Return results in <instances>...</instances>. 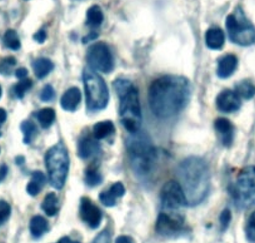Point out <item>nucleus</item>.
<instances>
[{
	"instance_id": "f257e3e1",
	"label": "nucleus",
	"mask_w": 255,
	"mask_h": 243,
	"mask_svg": "<svg viewBox=\"0 0 255 243\" xmlns=\"http://www.w3.org/2000/svg\"><path fill=\"white\" fill-rule=\"evenodd\" d=\"M191 85L178 75H165L154 80L149 89V103L159 118H170L184 109L190 99Z\"/></svg>"
},
{
	"instance_id": "f03ea898",
	"label": "nucleus",
	"mask_w": 255,
	"mask_h": 243,
	"mask_svg": "<svg viewBox=\"0 0 255 243\" xmlns=\"http://www.w3.org/2000/svg\"><path fill=\"white\" fill-rule=\"evenodd\" d=\"M178 177L186 205H199L205 200L209 191V169L202 158L184 159L178 168Z\"/></svg>"
},
{
	"instance_id": "7ed1b4c3",
	"label": "nucleus",
	"mask_w": 255,
	"mask_h": 243,
	"mask_svg": "<svg viewBox=\"0 0 255 243\" xmlns=\"http://www.w3.org/2000/svg\"><path fill=\"white\" fill-rule=\"evenodd\" d=\"M114 89L119 95V114L123 127L130 133L140 131L141 107L139 102V92L133 83L127 79H117Z\"/></svg>"
},
{
	"instance_id": "20e7f679",
	"label": "nucleus",
	"mask_w": 255,
	"mask_h": 243,
	"mask_svg": "<svg viewBox=\"0 0 255 243\" xmlns=\"http://www.w3.org/2000/svg\"><path fill=\"white\" fill-rule=\"evenodd\" d=\"M127 148L135 173L140 176L150 173L156 159V151L151 139L144 132L130 133L127 139Z\"/></svg>"
},
{
	"instance_id": "39448f33",
	"label": "nucleus",
	"mask_w": 255,
	"mask_h": 243,
	"mask_svg": "<svg viewBox=\"0 0 255 243\" xmlns=\"http://www.w3.org/2000/svg\"><path fill=\"white\" fill-rule=\"evenodd\" d=\"M45 166L51 186L58 190L63 188L69 171V154L64 144H55L46 152Z\"/></svg>"
},
{
	"instance_id": "423d86ee",
	"label": "nucleus",
	"mask_w": 255,
	"mask_h": 243,
	"mask_svg": "<svg viewBox=\"0 0 255 243\" xmlns=\"http://www.w3.org/2000/svg\"><path fill=\"white\" fill-rule=\"evenodd\" d=\"M85 95H87V108L89 110L104 109L109 100V92L104 79L93 69H85L83 73Z\"/></svg>"
},
{
	"instance_id": "0eeeda50",
	"label": "nucleus",
	"mask_w": 255,
	"mask_h": 243,
	"mask_svg": "<svg viewBox=\"0 0 255 243\" xmlns=\"http://www.w3.org/2000/svg\"><path fill=\"white\" fill-rule=\"evenodd\" d=\"M228 35L233 43L242 46L252 45L255 43V29L245 18L242 9L237 8L234 14L228 15L225 20Z\"/></svg>"
},
{
	"instance_id": "6e6552de",
	"label": "nucleus",
	"mask_w": 255,
	"mask_h": 243,
	"mask_svg": "<svg viewBox=\"0 0 255 243\" xmlns=\"http://www.w3.org/2000/svg\"><path fill=\"white\" fill-rule=\"evenodd\" d=\"M233 198L235 205L243 210L255 205V167H247L240 172L233 190Z\"/></svg>"
},
{
	"instance_id": "1a4fd4ad",
	"label": "nucleus",
	"mask_w": 255,
	"mask_h": 243,
	"mask_svg": "<svg viewBox=\"0 0 255 243\" xmlns=\"http://www.w3.org/2000/svg\"><path fill=\"white\" fill-rule=\"evenodd\" d=\"M87 60L90 69L95 72L110 73L114 67V60H113L110 49L104 43L93 44L88 50Z\"/></svg>"
},
{
	"instance_id": "9d476101",
	"label": "nucleus",
	"mask_w": 255,
	"mask_h": 243,
	"mask_svg": "<svg viewBox=\"0 0 255 243\" xmlns=\"http://www.w3.org/2000/svg\"><path fill=\"white\" fill-rule=\"evenodd\" d=\"M161 208L166 212H179L186 205L185 196L179 182L169 181L161 188Z\"/></svg>"
},
{
	"instance_id": "9b49d317",
	"label": "nucleus",
	"mask_w": 255,
	"mask_h": 243,
	"mask_svg": "<svg viewBox=\"0 0 255 243\" xmlns=\"http://www.w3.org/2000/svg\"><path fill=\"white\" fill-rule=\"evenodd\" d=\"M183 226L184 218L180 213L161 211L156 221V232L161 236H173L180 232Z\"/></svg>"
},
{
	"instance_id": "f8f14e48",
	"label": "nucleus",
	"mask_w": 255,
	"mask_h": 243,
	"mask_svg": "<svg viewBox=\"0 0 255 243\" xmlns=\"http://www.w3.org/2000/svg\"><path fill=\"white\" fill-rule=\"evenodd\" d=\"M80 217L89 226L90 228H98L102 222V211L89 200V198H82L80 201Z\"/></svg>"
},
{
	"instance_id": "ddd939ff",
	"label": "nucleus",
	"mask_w": 255,
	"mask_h": 243,
	"mask_svg": "<svg viewBox=\"0 0 255 243\" xmlns=\"http://www.w3.org/2000/svg\"><path fill=\"white\" fill-rule=\"evenodd\" d=\"M217 108L223 113L237 112L240 108V97L233 90H223L217 98Z\"/></svg>"
},
{
	"instance_id": "4468645a",
	"label": "nucleus",
	"mask_w": 255,
	"mask_h": 243,
	"mask_svg": "<svg viewBox=\"0 0 255 243\" xmlns=\"http://www.w3.org/2000/svg\"><path fill=\"white\" fill-rule=\"evenodd\" d=\"M214 127L217 133L219 134V138L225 147L232 146L233 139H234V127L229 120L225 118H218L214 122Z\"/></svg>"
},
{
	"instance_id": "2eb2a0df",
	"label": "nucleus",
	"mask_w": 255,
	"mask_h": 243,
	"mask_svg": "<svg viewBox=\"0 0 255 243\" xmlns=\"http://www.w3.org/2000/svg\"><path fill=\"white\" fill-rule=\"evenodd\" d=\"M99 152L100 146L98 143V139H95L94 137L85 136L79 141V144H78V153H79V156L82 158H92V157L97 156Z\"/></svg>"
},
{
	"instance_id": "dca6fc26",
	"label": "nucleus",
	"mask_w": 255,
	"mask_h": 243,
	"mask_svg": "<svg viewBox=\"0 0 255 243\" xmlns=\"http://www.w3.org/2000/svg\"><path fill=\"white\" fill-rule=\"evenodd\" d=\"M238 67V59L237 56L233 55V54H228V55H224L218 63V69L217 74L219 78H229L232 77L233 73L235 72Z\"/></svg>"
},
{
	"instance_id": "f3484780",
	"label": "nucleus",
	"mask_w": 255,
	"mask_h": 243,
	"mask_svg": "<svg viewBox=\"0 0 255 243\" xmlns=\"http://www.w3.org/2000/svg\"><path fill=\"white\" fill-rule=\"evenodd\" d=\"M80 99H82L80 90L78 89V88L73 87L64 93L63 97H61L60 104L64 110H68V112H75V110L78 109V107H79Z\"/></svg>"
},
{
	"instance_id": "a211bd4d",
	"label": "nucleus",
	"mask_w": 255,
	"mask_h": 243,
	"mask_svg": "<svg viewBox=\"0 0 255 243\" xmlns=\"http://www.w3.org/2000/svg\"><path fill=\"white\" fill-rule=\"evenodd\" d=\"M225 43V35L223 33L222 29L219 28H212L207 31L205 34V44L209 49L213 50H219L224 46Z\"/></svg>"
},
{
	"instance_id": "6ab92c4d",
	"label": "nucleus",
	"mask_w": 255,
	"mask_h": 243,
	"mask_svg": "<svg viewBox=\"0 0 255 243\" xmlns=\"http://www.w3.org/2000/svg\"><path fill=\"white\" fill-rule=\"evenodd\" d=\"M33 68L36 77H38L39 79H43L46 75L50 74L51 70L54 69V64L51 63V60H49V59L39 58L33 63Z\"/></svg>"
},
{
	"instance_id": "aec40b11",
	"label": "nucleus",
	"mask_w": 255,
	"mask_h": 243,
	"mask_svg": "<svg viewBox=\"0 0 255 243\" xmlns=\"http://www.w3.org/2000/svg\"><path fill=\"white\" fill-rule=\"evenodd\" d=\"M48 228V221L43 216H34L30 220V233L34 238L41 237Z\"/></svg>"
},
{
	"instance_id": "412c9836",
	"label": "nucleus",
	"mask_w": 255,
	"mask_h": 243,
	"mask_svg": "<svg viewBox=\"0 0 255 243\" xmlns=\"http://www.w3.org/2000/svg\"><path fill=\"white\" fill-rule=\"evenodd\" d=\"M114 124L110 120H104V122H99V123L93 127V136H94L95 139L99 141V139L107 138L108 136L114 133Z\"/></svg>"
},
{
	"instance_id": "4be33fe9",
	"label": "nucleus",
	"mask_w": 255,
	"mask_h": 243,
	"mask_svg": "<svg viewBox=\"0 0 255 243\" xmlns=\"http://www.w3.org/2000/svg\"><path fill=\"white\" fill-rule=\"evenodd\" d=\"M44 185H45V176L41 172H34L28 187H26V191L30 196H36L43 190Z\"/></svg>"
},
{
	"instance_id": "5701e85b",
	"label": "nucleus",
	"mask_w": 255,
	"mask_h": 243,
	"mask_svg": "<svg viewBox=\"0 0 255 243\" xmlns=\"http://www.w3.org/2000/svg\"><path fill=\"white\" fill-rule=\"evenodd\" d=\"M103 20H104V14H103L102 9L98 5H93L87 11V24L92 28H97V26L102 25Z\"/></svg>"
},
{
	"instance_id": "b1692460",
	"label": "nucleus",
	"mask_w": 255,
	"mask_h": 243,
	"mask_svg": "<svg viewBox=\"0 0 255 243\" xmlns=\"http://www.w3.org/2000/svg\"><path fill=\"white\" fill-rule=\"evenodd\" d=\"M235 93L243 99H250L255 95V85L250 80H242L235 87Z\"/></svg>"
},
{
	"instance_id": "393cba45",
	"label": "nucleus",
	"mask_w": 255,
	"mask_h": 243,
	"mask_svg": "<svg viewBox=\"0 0 255 243\" xmlns=\"http://www.w3.org/2000/svg\"><path fill=\"white\" fill-rule=\"evenodd\" d=\"M58 205H59L58 197H56L55 193L50 192L45 196V198H44L41 208H43L44 212H45L48 216H55L56 212H58Z\"/></svg>"
},
{
	"instance_id": "a878e982",
	"label": "nucleus",
	"mask_w": 255,
	"mask_h": 243,
	"mask_svg": "<svg viewBox=\"0 0 255 243\" xmlns=\"http://www.w3.org/2000/svg\"><path fill=\"white\" fill-rule=\"evenodd\" d=\"M36 118H38L40 126L44 129H48L55 120V110L51 109V108H44V109L39 110Z\"/></svg>"
},
{
	"instance_id": "bb28decb",
	"label": "nucleus",
	"mask_w": 255,
	"mask_h": 243,
	"mask_svg": "<svg viewBox=\"0 0 255 243\" xmlns=\"http://www.w3.org/2000/svg\"><path fill=\"white\" fill-rule=\"evenodd\" d=\"M21 131L24 133V142L25 144H30L31 142L35 139L36 134H38V131H36V126L31 122H23L21 124Z\"/></svg>"
},
{
	"instance_id": "cd10ccee",
	"label": "nucleus",
	"mask_w": 255,
	"mask_h": 243,
	"mask_svg": "<svg viewBox=\"0 0 255 243\" xmlns=\"http://www.w3.org/2000/svg\"><path fill=\"white\" fill-rule=\"evenodd\" d=\"M4 44L6 48L11 50H19L20 49V39L15 30H8L4 34Z\"/></svg>"
},
{
	"instance_id": "c85d7f7f",
	"label": "nucleus",
	"mask_w": 255,
	"mask_h": 243,
	"mask_svg": "<svg viewBox=\"0 0 255 243\" xmlns=\"http://www.w3.org/2000/svg\"><path fill=\"white\" fill-rule=\"evenodd\" d=\"M102 179V176H100V173L97 169L89 168L85 171V183L88 186H90V187H95V186L100 185Z\"/></svg>"
},
{
	"instance_id": "c756f323",
	"label": "nucleus",
	"mask_w": 255,
	"mask_h": 243,
	"mask_svg": "<svg viewBox=\"0 0 255 243\" xmlns=\"http://www.w3.org/2000/svg\"><path fill=\"white\" fill-rule=\"evenodd\" d=\"M31 87H33V82H31L30 79H26V78L25 79H21V82L18 83V84L14 87V95H15L16 98H19V99H21V98H24L25 93L28 92Z\"/></svg>"
},
{
	"instance_id": "7c9ffc66",
	"label": "nucleus",
	"mask_w": 255,
	"mask_h": 243,
	"mask_svg": "<svg viewBox=\"0 0 255 243\" xmlns=\"http://www.w3.org/2000/svg\"><path fill=\"white\" fill-rule=\"evenodd\" d=\"M245 236L250 243H255V211L248 218L247 226H245Z\"/></svg>"
},
{
	"instance_id": "2f4dec72",
	"label": "nucleus",
	"mask_w": 255,
	"mask_h": 243,
	"mask_svg": "<svg viewBox=\"0 0 255 243\" xmlns=\"http://www.w3.org/2000/svg\"><path fill=\"white\" fill-rule=\"evenodd\" d=\"M15 58H13V56L5 58L3 62H1V64H0V73L4 75H9L11 73V70H13V68L15 67Z\"/></svg>"
},
{
	"instance_id": "473e14b6",
	"label": "nucleus",
	"mask_w": 255,
	"mask_h": 243,
	"mask_svg": "<svg viewBox=\"0 0 255 243\" xmlns=\"http://www.w3.org/2000/svg\"><path fill=\"white\" fill-rule=\"evenodd\" d=\"M99 200L100 202L104 206H107V207H113V206L115 205V202H117V197L110 192V190L104 191V192L100 193Z\"/></svg>"
},
{
	"instance_id": "72a5a7b5",
	"label": "nucleus",
	"mask_w": 255,
	"mask_h": 243,
	"mask_svg": "<svg viewBox=\"0 0 255 243\" xmlns=\"http://www.w3.org/2000/svg\"><path fill=\"white\" fill-rule=\"evenodd\" d=\"M11 207L5 201H0V225H3L10 217Z\"/></svg>"
},
{
	"instance_id": "f704fd0d",
	"label": "nucleus",
	"mask_w": 255,
	"mask_h": 243,
	"mask_svg": "<svg viewBox=\"0 0 255 243\" xmlns=\"http://www.w3.org/2000/svg\"><path fill=\"white\" fill-rule=\"evenodd\" d=\"M54 97H55L54 88L51 87V85H45L40 93V99L43 100V102H50V100L54 99Z\"/></svg>"
},
{
	"instance_id": "c9c22d12",
	"label": "nucleus",
	"mask_w": 255,
	"mask_h": 243,
	"mask_svg": "<svg viewBox=\"0 0 255 243\" xmlns=\"http://www.w3.org/2000/svg\"><path fill=\"white\" fill-rule=\"evenodd\" d=\"M230 220H232V213H230L229 210H224L220 215L219 221H220V225H222V230H225V228L229 226Z\"/></svg>"
},
{
	"instance_id": "e433bc0d",
	"label": "nucleus",
	"mask_w": 255,
	"mask_h": 243,
	"mask_svg": "<svg viewBox=\"0 0 255 243\" xmlns=\"http://www.w3.org/2000/svg\"><path fill=\"white\" fill-rule=\"evenodd\" d=\"M109 190H110V192H112L113 195H114L117 198L123 197V196H124V193H125L124 186H123L120 182H117V183H114V185H113L112 187L109 188Z\"/></svg>"
},
{
	"instance_id": "4c0bfd02",
	"label": "nucleus",
	"mask_w": 255,
	"mask_h": 243,
	"mask_svg": "<svg viewBox=\"0 0 255 243\" xmlns=\"http://www.w3.org/2000/svg\"><path fill=\"white\" fill-rule=\"evenodd\" d=\"M109 240H110L109 233H108L107 231H103V232L95 238L94 243H109Z\"/></svg>"
},
{
	"instance_id": "58836bf2",
	"label": "nucleus",
	"mask_w": 255,
	"mask_h": 243,
	"mask_svg": "<svg viewBox=\"0 0 255 243\" xmlns=\"http://www.w3.org/2000/svg\"><path fill=\"white\" fill-rule=\"evenodd\" d=\"M46 31L44 30V29H41V30H39L38 33H35V35H34V40L38 41V43L43 44L44 41L46 40Z\"/></svg>"
},
{
	"instance_id": "ea45409f",
	"label": "nucleus",
	"mask_w": 255,
	"mask_h": 243,
	"mask_svg": "<svg viewBox=\"0 0 255 243\" xmlns=\"http://www.w3.org/2000/svg\"><path fill=\"white\" fill-rule=\"evenodd\" d=\"M115 243H135V241L130 237V236H119L115 240Z\"/></svg>"
},
{
	"instance_id": "a19ab883",
	"label": "nucleus",
	"mask_w": 255,
	"mask_h": 243,
	"mask_svg": "<svg viewBox=\"0 0 255 243\" xmlns=\"http://www.w3.org/2000/svg\"><path fill=\"white\" fill-rule=\"evenodd\" d=\"M15 75L19 79H25V78L28 77V70H26L25 68H19V69H16Z\"/></svg>"
},
{
	"instance_id": "79ce46f5",
	"label": "nucleus",
	"mask_w": 255,
	"mask_h": 243,
	"mask_svg": "<svg viewBox=\"0 0 255 243\" xmlns=\"http://www.w3.org/2000/svg\"><path fill=\"white\" fill-rule=\"evenodd\" d=\"M58 243H80V242L72 240V238H69V237H63V238H60V240H59Z\"/></svg>"
},
{
	"instance_id": "37998d69",
	"label": "nucleus",
	"mask_w": 255,
	"mask_h": 243,
	"mask_svg": "<svg viewBox=\"0 0 255 243\" xmlns=\"http://www.w3.org/2000/svg\"><path fill=\"white\" fill-rule=\"evenodd\" d=\"M6 120V112L3 109V108H0V124L4 123Z\"/></svg>"
},
{
	"instance_id": "c03bdc74",
	"label": "nucleus",
	"mask_w": 255,
	"mask_h": 243,
	"mask_svg": "<svg viewBox=\"0 0 255 243\" xmlns=\"http://www.w3.org/2000/svg\"><path fill=\"white\" fill-rule=\"evenodd\" d=\"M97 38V34H90L89 36H85L84 39H83V43H89L90 40H93V39Z\"/></svg>"
},
{
	"instance_id": "a18cd8bd",
	"label": "nucleus",
	"mask_w": 255,
	"mask_h": 243,
	"mask_svg": "<svg viewBox=\"0 0 255 243\" xmlns=\"http://www.w3.org/2000/svg\"><path fill=\"white\" fill-rule=\"evenodd\" d=\"M1 94H3V89H1V87H0V98H1Z\"/></svg>"
}]
</instances>
